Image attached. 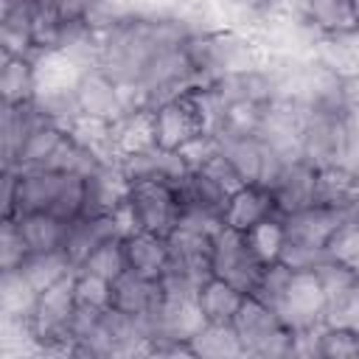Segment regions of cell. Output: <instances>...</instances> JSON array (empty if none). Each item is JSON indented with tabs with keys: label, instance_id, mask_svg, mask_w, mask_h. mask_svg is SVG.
<instances>
[{
	"label": "cell",
	"instance_id": "1",
	"mask_svg": "<svg viewBox=\"0 0 359 359\" xmlns=\"http://www.w3.org/2000/svg\"><path fill=\"white\" fill-rule=\"evenodd\" d=\"M185 50L191 56L199 84H213L222 76L258 67L266 59V53L252 39V34L238 28L196 31L185 39Z\"/></svg>",
	"mask_w": 359,
	"mask_h": 359
},
{
	"label": "cell",
	"instance_id": "2",
	"mask_svg": "<svg viewBox=\"0 0 359 359\" xmlns=\"http://www.w3.org/2000/svg\"><path fill=\"white\" fill-rule=\"evenodd\" d=\"M303 109V107H300ZM359 123L345 107L339 109H303L300 121V157L314 168L351 165L356 151Z\"/></svg>",
	"mask_w": 359,
	"mask_h": 359
},
{
	"label": "cell",
	"instance_id": "3",
	"mask_svg": "<svg viewBox=\"0 0 359 359\" xmlns=\"http://www.w3.org/2000/svg\"><path fill=\"white\" fill-rule=\"evenodd\" d=\"M84 196H87L84 177L65 174V171H50V168L17 171L14 216H20V213H50V216H59L65 222H73L84 213Z\"/></svg>",
	"mask_w": 359,
	"mask_h": 359
},
{
	"label": "cell",
	"instance_id": "4",
	"mask_svg": "<svg viewBox=\"0 0 359 359\" xmlns=\"http://www.w3.org/2000/svg\"><path fill=\"white\" fill-rule=\"evenodd\" d=\"M76 306H79L76 275L39 292L34 314H31V331L39 342V356H48V353L67 356V345H70L67 331H70V320L76 314Z\"/></svg>",
	"mask_w": 359,
	"mask_h": 359
},
{
	"label": "cell",
	"instance_id": "5",
	"mask_svg": "<svg viewBox=\"0 0 359 359\" xmlns=\"http://www.w3.org/2000/svg\"><path fill=\"white\" fill-rule=\"evenodd\" d=\"M233 328L244 345L247 356H261V359H278V356H292L294 351V331H289L275 309L261 303L258 297L247 294Z\"/></svg>",
	"mask_w": 359,
	"mask_h": 359
},
{
	"label": "cell",
	"instance_id": "6",
	"mask_svg": "<svg viewBox=\"0 0 359 359\" xmlns=\"http://www.w3.org/2000/svg\"><path fill=\"white\" fill-rule=\"evenodd\" d=\"M264 258L255 252L250 236L236 227H222L210 238V275L227 280L241 294H252L264 272Z\"/></svg>",
	"mask_w": 359,
	"mask_h": 359
},
{
	"label": "cell",
	"instance_id": "7",
	"mask_svg": "<svg viewBox=\"0 0 359 359\" xmlns=\"http://www.w3.org/2000/svg\"><path fill=\"white\" fill-rule=\"evenodd\" d=\"M121 208L129 216L135 230L168 236L180 224V199L171 182H160V180L129 182V191Z\"/></svg>",
	"mask_w": 359,
	"mask_h": 359
},
{
	"label": "cell",
	"instance_id": "8",
	"mask_svg": "<svg viewBox=\"0 0 359 359\" xmlns=\"http://www.w3.org/2000/svg\"><path fill=\"white\" fill-rule=\"evenodd\" d=\"M272 309L280 317V323L294 334L317 331L328 323V297L314 269H294Z\"/></svg>",
	"mask_w": 359,
	"mask_h": 359
},
{
	"label": "cell",
	"instance_id": "9",
	"mask_svg": "<svg viewBox=\"0 0 359 359\" xmlns=\"http://www.w3.org/2000/svg\"><path fill=\"white\" fill-rule=\"evenodd\" d=\"M76 101L79 112L87 121H101V123H115L123 118L135 104L129 93L104 70V67H87L76 79Z\"/></svg>",
	"mask_w": 359,
	"mask_h": 359
},
{
	"label": "cell",
	"instance_id": "10",
	"mask_svg": "<svg viewBox=\"0 0 359 359\" xmlns=\"http://www.w3.org/2000/svg\"><path fill=\"white\" fill-rule=\"evenodd\" d=\"M135 227L129 222V216L123 213V208L112 210V213H90V216H79L67 224V238H65V252L73 258V264L79 266L93 250H98L104 241L109 238H123L129 236Z\"/></svg>",
	"mask_w": 359,
	"mask_h": 359
},
{
	"label": "cell",
	"instance_id": "11",
	"mask_svg": "<svg viewBox=\"0 0 359 359\" xmlns=\"http://www.w3.org/2000/svg\"><path fill=\"white\" fill-rule=\"evenodd\" d=\"M151 129H154V143L163 149H171V151H182L188 143H194L199 135H205L202 121H199L188 93L151 107Z\"/></svg>",
	"mask_w": 359,
	"mask_h": 359
},
{
	"label": "cell",
	"instance_id": "12",
	"mask_svg": "<svg viewBox=\"0 0 359 359\" xmlns=\"http://www.w3.org/2000/svg\"><path fill=\"white\" fill-rule=\"evenodd\" d=\"M269 194H272L280 216L314 205L317 202V168L311 163H306L303 157L286 160L280 165L278 177L272 180Z\"/></svg>",
	"mask_w": 359,
	"mask_h": 359
},
{
	"label": "cell",
	"instance_id": "13",
	"mask_svg": "<svg viewBox=\"0 0 359 359\" xmlns=\"http://www.w3.org/2000/svg\"><path fill=\"white\" fill-rule=\"evenodd\" d=\"M283 219V241H297V244H311V247H325L342 227V213L328 205H309L303 210L286 213Z\"/></svg>",
	"mask_w": 359,
	"mask_h": 359
},
{
	"label": "cell",
	"instance_id": "14",
	"mask_svg": "<svg viewBox=\"0 0 359 359\" xmlns=\"http://www.w3.org/2000/svg\"><path fill=\"white\" fill-rule=\"evenodd\" d=\"M123 177L129 182H140V180H160V182H177L180 177H185L191 171L188 160L182 157V151H171L163 146H149L143 151L126 154L118 160Z\"/></svg>",
	"mask_w": 359,
	"mask_h": 359
},
{
	"label": "cell",
	"instance_id": "15",
	"mask_svg": "<svg viewBox=\"0 0 359 359\" xmlns=\"http://www.w3.org/2000/svg\"><path fill=\"white\" fill-rule=\"evenodd\" d=\"M280 216L275 208V199L269 194V188L255 185V182H244L241 188H236L227 199V210H224V224L250 233L252 227H258L261 222Z\"/></svg>",
	"mask_w": 359,
	"mask_h": 359
},
{
	"label": "cell",
	"instance_id": "16",
	"mask_svg": "<svg viewBox=\"0 0 359 359\" xmlns=\"http://www.w3.org/2000/svg\"><path fill=\"white\" fill-rule=\"evenodd\" d=\"M160 306H163V286L157 278H146L126 269L121 278L112 280V309L132 317H146Z\"/></svg>",
	"mask_w": 359,
	"mask_h": 359
},
{
	"label": "cell",
	"instance_id": "17",
	"mask_svg": "<svg viewBox=\"0 0 359 359\" xmlns=\"http://www.w3.org/2000/svg\"><path fill=\"white\" fill-rule=\"evenodd\" d=\"M174 191L180 199V210H205V213H216V216H224V210H227L230 191L222 188L202 168H191L185 177H180L174 182Z\"/></svg>",
	"mask_w": 359,
	"mask_h": 359
},
{
	"label": "cell",
	"instance_id": "18",
	"mask_svg": "<svg viewBox=\"0 0 359 359\" xmlns=\"http://www.w3.org/2000/svg\"><path fill=\"white\" fill-rule=\"evenodd\" d=\"M84 185H87V196H84V213L81 216L118 210L126 199V191H129V180L123 177L118 160L104 163L95 174H90L84 180Z\"/></svg>",
	"mask_w": 359,
	"mask_h": 359
},
{
	"label": "cell",
	"instance_id": "19",
	"mask_svg": "<svg viewBox=\"0 0 359 359\" xmlns=\"http://www.w3.org/2000/svg\"><path fill=\"white\" fill-rule=\"evenodd\" d=\"M39 123H45V115L34 107V101L17 104V107H6L3 104V115H0V157H3V168H14L25 137Z\"/></svg>",
	"mask_w": 359,
	"mask_h": 359
},
{
	"label": "cell",
	"instance_id": "20",
	"mask_svg": "<svg viewBox=\"0 0 359 359\" xmlns=\"http://www.w3.org/2000/svg\"><path fill=\"white\" fill-rule=\"evenodd\" d=\"M123 250H126V269L160 280V275L168 264L165 236L146 233V230H132L129 236H123Z\"/></svg>",
	"mask_w": 359,
	"mask_h": 359
},
{
	"label": "cell",
	"instance_id": "21",
	"mask_svg": "<svg viewBox=\"0 0 359 359\" xmlns=\"http://www.w3.org/2000/svg\"><path fill=\"white\" fill-rule=\"evenodd\" d=\"M109 146H112V157H115V160L154 146L151 109H146V107H132L123 118H118V121L109 126Z\"/></svg>",
	"mask_w": 359,
	"mask_h": 359
},
{
	"label": "cell",
	"instance_id": "22",
	"mask_svg": "<svg viewBox=\"0 0 359 359\" xmlns=\"http://www.w3.org/2000/svg\"><path fill=\"white\" fill-rule=\"evenodd\" d=\"M39 90L34 56H6L0 59V98L6 107L34 101Z\"/></svg>",
	"mask_w": 359,
	"mask_h": 359
},
{
	"label": "cell",
	"instance_id": "23",
	"mask_svg": "<svg viewBox=\"0 0 359 359\" xmlns=\"http://www.w3.org/2000/svg\"><path fill=\"white\" fill-rule=\"evenodd\" d=\"M311 56L339 76H356L359 73V28L317 36Z\"/></svg>",
	"mask_w": 359,
	"mask_h": 359
},
{
	"label": "cell",
	"instance_id": "24",
	"mask_svg": "<svg viewBox=\"0 0 359 359\" xmlns=\"http://www.w3.org/2000/svg\"><path fill=\"white\" fill-rule=\"evenodd\" d=\"M17 269L28 278V283L36 292H45L48 286H53V283L76 275L79 266L73 264V258L62 247V250H48V252H28L25 261Z\"/></svg>",
	"mask_w": 359,
	"mask_h": 359
},
{
	"label": "cell",
	"instance_id": "25",
	"mask_svg": "<svg viewBox=\"0 0 359 359\" xmlns=\"http://www.w3.org/2000/svg\"><path fill=\"white\" fill-rule=\"evenodd\" d=\"M247 294H241L236 286H230L227 280L222 278H208L202 286H199V294H196V306L205 317V323H233L241 303H244Z\"/></svg>",
	"mask_w": 359,
	"mask_h": 359
},
{
	"label": "cell",
	"instance_id": "26",
	"mask_svg": "<svg viewBox=\"0 0 359 359\" xmlns=\"http://www.w3.org/2000/svg\"><path fill=\"white\" fill-rule=\"evenodd\" d=\"M14 222H17L31 252H48V250L65 247L70 222L50 216V213H20V216H14Z\"/></svg>",
	"mask_w": 359,
	"mask_h": 359
},
{
	"label": "cell",
	"instance_id": "27",
	"mask_svg": "<svg viewBox=\"0 0 359 359\" xmlns=\"http://www.w3.org/2000/svg\"><path fill=\"white\" fill-rule=\"evenodd\" d=\"M67 129L59 126V123H39L22 143L20 154H17V163H14V171H34V168H48V163L53 160L59 143L65 140Z\"/></svg>",
	"mask_w": 359,
	"mask_h": 359
},
{
	"label": "cell",
	"instance_id": "28",
	"mask_svg": "<svg viewBox=\"0 0 359 359\" xmlns=\"http://www.w3.org/2000/svg\"><path fill=\"white\" fill-rule=\"evenodd\" d=\"M306 22L323 36V34H342L353 31V11L351 0H297Z\"/></svg>",
	"mask_w": 359,
	"mask_h": 359
},
{
	"label": "cell",
	"instance_id": "29",
	"mask_svg": "<svg viewBox=\"0 0 359 359\" xmlns=\"http://www.w3.org/2000/svg\"><path fill=\"white\" fill-rule=\"evenodd\" d=\"M191 351H194V356H205V359L247 356L233 323H205L199 328V334L191 339Z\"/></svg>",
	"mask_w": 359,
	"mask_h": 359
},
{
	"label": "cell",
	"instance_id": "30",
	"mask_svg": "<svg viewBox=\"0 0 359 359\" xmlns=\"http://www.w3.org/2000/svg\"><path fill=\"white\" fill-rule=\"evenodd\" d=\"M39 292L28 283V278L20 269L0 272V314L3 317H22L31 320Z\"/></svg>",
	"mask_w": 359,
	"mask_h": 359
},
{
	"label": "cell",
	"instance_id": "31",
	"mask_svg": "<svg viewBox=\"0 0 359 359\" xmlns=\"http://www.w3.org/2000/svg\"><path fill=\"white\" fill-rule=\"evenodd\" d=\"M317 356L323 359H359V331L325 323L317 328Z\"/></svg>",
	"mask_w": 359,
	"mask_h": 359
},
{
	"label": "cell",
	"instance_id": "32",
	"mask_svg": "<svg viewBox=\"0 0 359 359\" xmlns=\"http://www.w3.org/2000/svg\"><path fill=\"white\" fill-rule=\"evenodd\" d=\"M79 272H90V275H98L104 280H115L126 272V250H123V238H109L104 241L98 250H93L81 264H79Z\"/></svg>",
	"mask_w": 359,
	"mask_h": 359
},
{
	"label": "cell",
	"instance_id": "33",
	"mask_svg": "<svg viewBox=\"0 0 359 359\" xmlns=\"http://www.w3.org/2000/svg\"><path fill=\"white\" fill-rule=\"evenodd\" d=\"M247 236H250L255 252L264 258V264L278 261L280 247H283V219L280 216H272V219L261 222L258 227H252Z\"/></svg>",
	"mask_w": 359,
	"mask_h": 359
},
{
	"label": "cell",
	"instance_id": "34",
	"mask_svg": "<svg viewBox=\"0 0 359 359\" xmlns=\"http://www.w3.org/2000/svg\"><path fill=\"white\" fill-rule=\"evenodd\" d=\"M28 252L31 250H28V244H25L17 222L14 219H3V224H0V272L17 269L25 261Z\"/></svg>",
	"mask_w": 359,
	"mask_h": 359
},
{
	"label": "cell",
	"instance_id": "35",
	"mask_svg": "<svg viewBox=\"0 0 359 359\" xmlns=\"http://www.w3.org/2000/svg\"><path fill=\"white\" fill-rule=\"evenodd\" d=\"M76 297L84 306H95V309H109L112 306V283L90 275V272H79L76 269Z\"/></svg>",
	"mask_w": 359,
	"mask_h": 359
},
{
	"label": "cell",
	"instance_id": "36",
	"mask_svg": "<svg viewBox=\"0 0 359 359\" xmlns=\"http://www.w3.org/2000/svg\"><path fill=\"white\" fill-rule=\"evenodd\" d=\"M351 11H353V22L359 28V0H351Z\"/></svg>",
	"mask_w": 359,
	"mask_h": 359
},
{
	"label": "cell",
	"instance_id": "37",
	"mask_svg": "<svg viewBox=\"0 0 359 359\" xmlns=\"http://www.w3.org/2000/svg\"><path fill=\"white\" fill-rule=\"evenodd\" d=\"M255 3H261L264 8H272V6H278V3H283V0H255Z\"/></svg>",
	"mask_w": 359,
	"mask_h": 359
}]
</instances>
